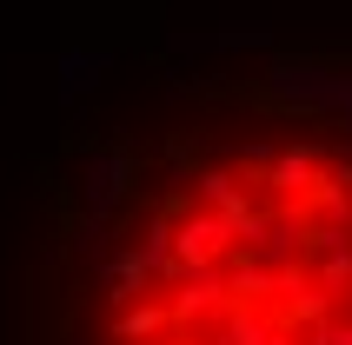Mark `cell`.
Returning <instances> with one entry per match:
<instances>
[{
  "mask_svg": "<svg viewBox=\"0 0 352 345\" xmlns=\"http://www.w3.org/2000/svg\"><path fill=\"white\" fill-rule=\"evenodd\" d=\"M100 345H352V146H239L160 192L107 266Z\"/></svg>",
  "mask_w": 352,
  "mask_h": 345,
  "instance_id": "obj_1",
  "label": "cell"
}]
</instances>
